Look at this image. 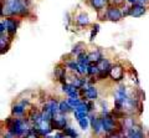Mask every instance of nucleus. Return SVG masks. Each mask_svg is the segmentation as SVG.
<instances>
[{"label": "nucleus", "mask_w": 149, "mask_h": 138, "mask_svg": "<svg viewBox=\"0 0 149 138\" xmlns=\"http://www.w3.org/2000/svg\"><path fill=\"white\" fill-rule=\"evenodd\" d=\"M62 90L63 92H66L70 98H78V89L77 87H74L72 84H63L62 86Z\"/></svg>", "instance_id": "obj_12"}, {"label": "nucleus", "mask_w": 149, "mask_h": 138, "mask_svg": "<svg viewBox=\"0 0 149 138\" xmlns=\"http://www.w3.org/2000/svg\"><path fill=\"white\" fill-rule=\"evenodd\" d=\"M66 66H67L71 71L76 72V73H80V75H81V70H80V65H78V62H74V61H67V62H66Z\"/></svg>", "instance_id": "obj_19"}, {"label": "nucleus", "mask_w": 149, "mask_h": 138, "mask_svg": "<svg viewBox=\"0 0 149 138\" xmlns=\"http://www.w3.org/2000/svg\"><path fill=\"white\" fill-rule=\"evenodd\" d=\"M88 3H90V5L95 9L96 11L100 13L102 10H104V6L109 3V0H88Z\"/></svg>", "instance_id": "obj_14"}, {"label": "nucleus", "mask_w": 149, "mask_h": 138, "mask_svg": "<svg viewBox=\"0 0 149 138\" xmlns=\"http://www.w3.org/2000/svg\"><path fill=\"white\" fill-rule=\"evenodd\" d=\"M91 126H92L93 132H95L96 135H100V133L103 131V126H102V118H100V117L92 116L91 117Z\"/></svg>", "instance_id": "obj_13"}, {"label": "nucleus", "mask_w": 149, "mask_h": 138, "mask_svg": "<svg viewBox=\"0 0 149 138\" xmlns=\"http://www.w3.org/2000/svg\"><path fill=\"white\" fill-rule=\"evenodd\" d=\"M83 49H85V45H83L82 43H78V44H76V45H74V46H73L72 54H76V55H77V56H78V55H80V54H82V52H85V50H83Z\"/></svg>", "instance_id": "obj_22"}, {"label": "nucleus", "mask_w": 149, "mask_h": 138, "mask_svg": "<svg viewBox=\"0 0 149 138\" xmlns=\"http://www.w3.org/2000/svg\"><path fill=\"white\" fill-rule=\"evenodd\" d=\"M147 13V6L142 3H136L130 6V16L133 17H141Z\"/></svg>", "instance_id": "obj_8"}, {"label": "nucleus", "mask_w": 149, "mask_h": 138, "mask_svg": "<svg viewBox=\"0 0 149 138\" xmlns=\"http://www.w3.org/2000/svg\"><path fill=\"white\" fill-rule=\"evenodd\" d=\"M76 24L78 26H81V27H85L87 25H90V17H88V15L86 13L78 14V15L76 16Z\"/></svg>", "instance_id": "obj_15"}, {"label": "nucleus", "mask_w": 149, "mask_h": 138, "mask_svg": "<svg viewBox=\"0 0 149 138\" xmlns=\"http://www.w3.org/2000/svg\"><path fill=\"white\" fill-rule=\"evenodd\" d=\"M66 123H67V119H66L65 113L58 112L57 114L54 116L51 126H52V128H56V130H65L66 128Z\"/></svg>", "instance_id": "obj_7"}, {"label": "nucleus", "mask_w": 149, "mask_h": 138, "mask_svg": "<svg viewBox=\"0 0 149 138\" xmlns=\"http://www.w3.org/2000/svg\"><path fill=\"white\" fill-rule=\"evenodd\" d=\"M72 109H73V108L68 105L67 101H61V102H60V112H61V113H65V114H66L67 112L72 111Z\"/></svg>", "instance_id": "obj_20"}, {"label": "nucleus", "mask_w": 149, "mask_h": 138, "mask_svg": "<svg viewBox=\"0 0 149 138\" xmlns=\"http://www.w3.org/2000/svg\"><path fill=\"white\" fill-rule=\"evenodd\" d=\"M123 17V14L122 10L116 6V5H109L106 8V11H104V15H103V20H111V21H119L120 19Z\"/></svg>", "instance_id": "obj_2"}, {"label": "nucleus", "mask_w": 149, "mask_h": 138, "mask_svg": "<svg viewBox=\"0 0 149 138\" xmlns=\"http://www.w3.org/2000/svg\"><path fill=\"white\" fill-rule=\"evenodd\" d=\"M1 24L4 25V27H5L6 34H9L13 38L16 33L20 21H19V19H15V17H5L4 20H1Z\"/></svg>", "instance_id": "obj_3"}, {"label": "nucleus", "mask_w": 149, "mask_h": 138, "mask_svg": "<svg viewBox=\"0 0 149 138\" xmlns=\"http://www.w3.org/2000/svg\"><path fill=\"white\" fill-rule=\"evenodd\" d=\"M122 119H123V127H124L125 132H127L128 130H130L132 127L136 126V121H134L133 117H123Z\"/></svg>", "instance_id": "obj_18"}, {"label": "nucleus", "mask_w": 149, "mask_h": 138, "mask_svg": "<svg viewBox=\"0 0 149 138\" xmlns=\"http://www.w3.org/2000/svg\"><path fill=\"white\" fill-rule=\"evenodd\" d=\"M1 36H0V52L1 54H4V52H6L8 50H9V47H10V43H11V40H13V38L9 34H0Z\"/></svg>", "instance_id": "obj_9"}, {"label": "nucleus", "mask_w": 149, "mask_h": 138, "mask_svg": "<svg viewBox=\"0 0 149 138\" xmlns=\"http://www.w3.org/2000/svg\"><path fill=\"white\" fill-rule=\"evenodd\" d=\"M88 59H90V62L93 63V65H97L102 59H103V56H102V52L100 51V50H95V51H92L88 54Z\"/></svg>", "instance_id": "obj_16"}, {"label": "nucleus", "mask_w": 149, "mask_h": 138, "mask_svg": "<svg viewBox=\"0 0 149 138\" xmlns=\"http://www.w3.org/2000/svg\"><path fill=\"white\" fill-rule=\"evenodd\" d=\"M25 106L26 102H16L15 105H13V113L15 116H22L25 112Z\"/></svg>", "instance_id": "obj_17"}, {"label": "nucleus", "mask_w": 149, "mask_h": 138, "mask_svg": "<svg viewBox=\"0 0 149 138\" xmlns=\"http://www.w3.org/2000/svg\"><path fill=\"white\" fill-rule=\"evenodd\" d=\"M123 10H122V14H123V16H130V6H123L122 8Z\"/></svg>", "instance_id": "obj_27"}, {"label": "nucleus", "mask_w": 149, "mask_h": 138, "mask_svg": "<svg viewBox=\"0 0 149 138\" xmlns=\"http://www.w3.org/2000/svg\"><path fill=\"white\" fill-rule=\"evenodd\" d=\"M63 133H65V136H67L68 138H77V133L76 131H73L72 128H70V127H66L63 130Z\"/></svg>", "instance_id": "obj_23"}, {"label": "nucleus", "mask_w": 149, "mask_h": 138, "mask_svg": "<svg viewBox=\"0 0 149 138\" xmlns=\"http://www.w3.org/2000/svg\"><path fill=\"white\" fill-rule=\"evenodd\" d=\"M98 73H100V70H98V66H97V65H93V63H91V65L88 66L87 75H90V76H98Z\"/></svg>", "instance_id": "obj_21"}, {"label": "nucleus", "mask_w": 149, "mask_h": 138, "mask_svg": "<svg viewBox=\"0 0 149 138\" xmlns=\"http://www.w3.org/2000/svg\"><path fill=\"white\" fill-rule=\"evenodd\" d=\"M22 138H39V135H36L34 131H31V132L27 133V135H25Z\"/></svg>", "instance_id": "obj_28"}, {"label": "nucleus", "mask_w": 149, "mask_h": 138, "mask_svg": "<svg viewBox=\"0 0 149 138\" xmlns=\"http://www.w3.org/2000/svg\"><path fill=\"white\" fill-rule=\"evenodd\" d=\"M109 77L116 82L122 81L124 77V68L122 67V65H119V63L112 65L111 71H109Z\"/></svg>", "instance_id": "obj_6"}, {"label": "nucleus", "mask_w": 149, "mask_h": 138, "mask_svg": "<svg viewBox=\"0 0 149 138\" xmlns=\"http://www.w3.org/2000/svg\"><path fill=\"white\" fill-rule=\"evenodd\" d=\"M106 138H120L117 133H111V135H107V137Z\"/></svg>", "instance_id": "obj_29"}, {"label": "nucleus", "mask_w": 149, "mask_h": 138, "mask_svg": "<svg viewBox=\"0 0 149 138\" xmlns=\"http://www.w3.org/2000/svg\"><path fill=\"white\" fill-rule=\"evenodd\" d=\"M30 0H3L1 16L4 17H24L29 14Z\"/></svg>", "instance_id": "obj_1"}, {"label": "nucleus", "mask_w": 149, "mask_h": 138, "mask_svg": "<svg viewBox=\"0 0 149 138\" xmlns=\"http://www.w3.org/2000/svg\"><path fill=\"white\" fill-rule=\"evenodd\" d=\"M125 3L130 4V5H134L136 3H138V0H125Z\"/></svg>", "instance_id": "obj_30"}, {"label": "nucleus", "mask_w": 149, "mask_h": 138, "mask_svg": "<svg viewBox=\"0 0 149 138\" xmlns=\"http://www.w3.org/2000/svg\"><path fill=\"white\" fill-rule=\"evenodd\" d=\"M67 102H68V105L71 106L72 108H76V107H78V106L82 103V101H80L78 98H68Z\"/></svg>", "instance_id": "obj_24"}, {"label": "nucleus", "mask_w": 149, "mask_h": 138, "mask_svg": "<svg viewBox=\"0 0 149 138\" xmlns=\"http://www.w3.org/2000/svg\"><path fill=\"white\" fill-rule=\"evenodd\" d=\"M97 66H98V70H100V73H98V76H97L98 80L106 79V77L109 75V71H111V67H112L109 61L107 59H102L101 61L97 63Z\"/></svg>", "instance_id": "obj_5"}, {"label": "nucleus", "mask_w": 149, "mask_h": 138, "mask_svg": "<svg viewBox=\"0 0 149 138\" xmlns=\"http://www.w3.org/2000/svg\"><path fill=\"white\" fill-rule=\"evenodd\" d=\"M55 77L60 82H62V84H66V68H65V65H57L55 67Z\"/></svg>", "instance_id": "obj_10"}, {"label": "nucleus", "mask_w": 149, "mask_h": 138, "mask_svg": "<svg viewBox=\"0 0 149 138\" xmlns=\"http://www.w3.org/2000/svg\"><path fill=\"white\" fill-rule=\"evenodd\" d=\"M138 3H142V4H147V3H149V0H138Z\"/></svg>", "instance_id": "obj_31"}, {"label": "nucleus", "mask_w": 149, "mask_h": 138, "mask_svg": "<svg viewBox=\"0 0 149 138\" xmlns=\"http://www.w3.org/2000/svg\"><path fill=\"white\" fill-rule=\"evenodd\" d=\"M98 30H100V25L98 24H95V25L92 26V31H91V35H90V40L91 41L95 40L97 33H98Z\"/></svg>", "instance_id": "obj_25"}, {"label": "nucleus", "mask_w": 149, "mask_h": 138, "mask_svg": "<svg viewBox=\"0 0 149 138\" xmlns=\"http://www.w3.org/2000/svg\"><path fill=\"white\" fill-rule=\"evenodd\" d=\"M82 95L86 97V100L88 101H95L98 96V92H97V89L95 86H88L87 89L82 90Z\"/></svg>", "instance_id": "obj_11"}, {"label": "nucleus", "mask_w": 149, "mask_h": 138, "mask_svg": "<svg viewBox=\"0 0 149 138\" xmlns=\"http://www.w3.org/2000/svg\"><path fill=\"white\" fill-rule=\"evenodd\" d=\"M102 126H103V131L107 135H111V133H114L116 131V121L113 116L111 114H104L102 117Z\"/></svg>", "instance_id": "obj_4"}, {"label": "nucleus", "mask_w": 149, "mask_h": 138, "mask_svg": "<svg viewBox=\"0 0 149 138\" xmlns=\"http://www.w3.org/2000/svg\"><path fill=\"white\" fill-rule=\"evenodd\" d=\"M78 125H80V127L82 128V130H87L88 128V125H90V122H88L87 118H82L78 121Z\"/></svg>", "instance_id": "obj_26"}]
</instances>
